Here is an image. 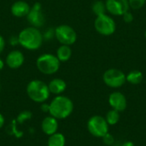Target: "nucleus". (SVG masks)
I'll return each instance as SVG.
<instances>
[{
  "mask_svg": "<svg viewBox=\"0 0 146 146\" xmlns=\"http://www.w3.org/2000/svg\"><path fill=\"white\" fill-rule=\"evenodd\" d=\"M41 129L43 133L47 136H50L56 133L58 129L57 119H56L51 115L44 117L41 122Z\"/></svg>",
  "mask_w": 146,
  "mask_h": 146,
  "instance_id": "nucleus-14",
  "label": "nucleus"
},
{
  "mask_svg": "<svg viewBox=\"0 0 146 146\" xmlns=\"http://www.w3.org/2000/svg\"><path fill=\"white\" fill-rule=\"evenodd\" d=\"M18 43L28 50H37L43 44V34L38 28L29 27L22 29L18 34Z\"/></svg>",
  "mask_w": 146,
  "mask_h": 146,
  "instance_id": "nucleus-2",
  "label": "nucleus"
},
{
  "mask_svg": "<svg viewBox=\"0 0 146 146\" xmlns=\"http://www.w3.org/2000/svg\"><path fill=\"white\" fill-rule=\"evenodd\" d=\"M41 110L44 113H49V104H45L44 103H42V105L40 107Z\"/></svg>",
  "mask_w": 146,
  "mask_h": 146,
  "instance_id": "nucleus-26",
  "label": "nucleus"
},
{
  "mask_svg": "<svg viewBox=\"0 0 146 146\" xmlns=\"http://www.w3.org/2000/svg\"><path fill=\"white\" fill-rule=\"evenodd\" d=\"M0 92H1V82H0Z\"/></svg>",
  "mask_w": 146,
  "mask_h": 146,
  "instance_id": "nucleus-31",
  "label": "nucleus"
},
{
  "mask_svg": "<svg viewBox=\"0 0 146 146\" xmlns=\"http://www.w3.org/2000/svg\"><path fill=\"white\" fill-rule=\"evenodd\" d=\"M103 142L104 145L108 146H112L115 144V138L112 134H110V133H108L107 134H105L103 138Z\"/></svg>",
  "mask_w": 146,
  "mask_h": 146,
  "instance_id": "nucleus-23",
  "label": "nucleus"
},
{
  "mask_svg": "<svg viewBox=\"0 0 146 146\" xmlns=\"http://www.w3.org/2000/svg\"><path fill=\"white\" fill-rule=\"evenodd\" d=\"M56 56L61 62H68L72 56V49L69 45L61 44V46L56 50Z\"/></svg>",
  "mask_w": 146,
  "mask_h": 146,
  "instance_id": "nucleus-16",
  "label": "nucleus"
},
{
  "mask_svg": "<svg viewBox=\"0 0 146 146\" xmlns=\"http://www.w3.org/2000/svg\"><path fill=\"white\" fill-rule=\"evenodd\" d=\"M145 38H146V31H145Z\"/></svg>",
  "mask_w": 146,
  "mask_h": 146,
  "instance_id": "nucleus-30",
  "label": "nucleus"
},
{
  "mask_svg": "<svg viewBox=\"0 0 146 146\" xmlns=\"http://www.w3.org/2000/svg\"><path fill=\"white\" fill-rule=\"evenodd\" d=\"M130 9H139L143 8L146 3V0H128Z\"/></svg>",
  "mask_w": 146,
  "mask_h": 146,
  "instance_id": "nucleus-22",
  "label": "nucleus"
},
{
  "mask_svg": "<svg viewBox=\"0 0 146 146\" xmlns=\"http://www.w3.org/2000/svg\"><path fill=\"white\" fill-rule=\"evenodd\" d=\"M33 117V114L29 110H24L19 113V115L16 117L15 122L17 124H23L25 121H29Z\"/></svg>",
  "mask_w": 146,
  "mask_h": 146,
  "instance_id": "nucleus-21",
  "label": "nucleus"
},
{
  "mask_svg": "<svg viewBox=\"0 0 146 146\" xmlns=\"http://www.w3.org/2000/svg\"><path fill=\"white\" fill-rule=\"evenodd\" d=\"M122 17H123L125 22H127V23L132 22V21H133V15H132V13H131L129 10H128L127 13H125V14L122 15Z\"/></svg>",
  "mask_w": 146,
  "mask_h": 146,
  "instance_id": "nucleus-24",
  "label": "nucleus"
},
{
  "mask_svg": "<svg viewBox=\"0 0 146 146\" xmlns=\"http://www.w3.org/2000/svg\"><path fill=\"white\" fill-rule=\"evenodd\" d=\"M25 62V57L21 50H14L10 51L5 59V63L11 69H17L21 68Z\"/></svg>",
  "mask_w": 146,
  "mask_h": 146,
  "instance_id": "nucleus-12",
  "label": "nucleus"
},
{
  "mask_svg": "<svg viewBox=\"0 0 146 146\" xmlns=\"http://www.w3.org/2000/svg\"><path fill=\"white\" fill-rule=\"evenodd\" d=\"M104 84L110 88H120L126 82V74L118 68H109L103 74Z\"/></svg>",
  "mask_w": 146,
  "mask_h": 146,
  "instance_id": "nucleus-7",
  "label": "nucleus"
},
{
  "mask_svg": "<svg viewBox=\"0 0 146 146\" xmlns=\"http://www.w3.org/2000/svg\"><path fill=\"white\" fill-rule=\"evenodd\" d=\"M109 104L111 109L122 112L127 109V101L123 93L120 92H114L109 96Z\"/></svg>",
  "mask_w": 146,
  "mask_h": 146,
  "instance_id": "nucleus-11",
  "label": "nucleus"
},
{
  "mask_svg": "<svg viewBox=\"0 0 146 146\" xmlns=\"http://www.w3.org/2000/svg\"><path fill=\"white\" fill-rule=\"evenodd\" d=\"M109 124L104 117L101 115H93L87 121L88 132L96 138H103L109 133Z\"/></svg>",
  "mask_w": 146,
  "mask_h": 146,
  "instance_id": "nucleus-5",
  "label": "nucleus"
},
{
  "mask_svg": "<svg viewBox=\"0 0 146 146\" xmlns=\"http://www.w3.org/2000/svg\"><path fill=\"white\" fill-rule=\"evenodd\" d=\"M74 111L73 101L63 95H58L54 98L49 104L50 115L57 120H63L68 118Z\"/></svg>",
  "mask_w": 146,
  "mask_h": 146,
  "instance_id": "nucleus-1",
  "label": "nucleus"
},
{
  "mask_svg": "<svg viewBox=\"0 0 146 146\" xmlns=\"http://www.w3.org/2000/svg\"><path fill=\"white\" fill-rule=\"evenodd\" d=\"M120 117H121L120 112L112 109L110 111H108V113L106 114L105 120H106L107 123L109 124V126H114L119 122Z\"/></svg>",
  "mask_w": 146,
  "mask_h": 146,
  "instance_id": "nucleus-19",
  "label": "nucleus"
},
{
  "mask_svg": "<svg viewBox=\"0 0 146 146\" xmlns=\"http://www.w3.org/2000/svg\"><path fill=\"white\" fill-rule=\"evenodd\" d=\"M106 10L116 16H122L130 9L128 0H106Z\"/></svg>",
  "mask_w": 146,
  "mask_h": 146,
  "instance_id": "nucleus-10",
  "label": "nucleus"
},
{
  "mask_svg": "<svg viewBox=\"0 0 146 146\" xmlns=\"http://www.w3.org/2000/svg\"><path fill=\"white\" fill-rule=\"evenodd\" d=\"M3 68H4V62L0 58V71L3 70Z\"/></svg>",
  "mask_w": 146,
  "mask_h": 146,
  "instance_id": "nucleus-29",
  "label": "nucleus"
},
{
  "mask_svg": "<svg viewBox=\"0 0 146 146\" xmlns=\"http://www.w3.org/2000/svg\"><path fill=\"white\" fill-rule=\"evenodd\" d=\"M48 87L50 93L58 96V95H62V93L66 90L67 83L62 79L55 78L49 82Z\"/></svg>",
  "mask_w": 146,
  "mask_h": 146,
  "instance_id": "nucleus-15",
  "label": "nucleus"
},
{
  "mask_svg": "<svg viewBox=\"0 0 146 146\" xmlns=\"http://www.w3.org/2000/svg\"><path fill=\"white\" fill-rule=\"evenodd\" d=\"M61 62L56 56L51 53H44L39 56L36 61V66L38 70L46 75H51L56 74L60 68Z\"/></svg>",
  "mask_w": 146,
  "mask_h": 146,
  "instance_id": "nucleus-4",
  "label": "nucleus"
},
{
  "mask_svg": "<svg viewBox=\"0 0 146 146\" xmlns=\"http://www.w3.org/2000/svg\"><path fill=\"white\" fill-rule=\"evenodd\" d=\"M27 94L32 101L42 104L47 101L50 92L46 83L39 80H33L27 86Z\"/></svg>",
  "mask_w": 146,
  "mask_h": 146,
  "instance_id": "nucleus-3",
  "label": "nucleus"
},
{
  "mask_svg": "<svg viewBox=\"0 0 146 146\" xmlns=\"http://www.w3.org/2000/svg\"><path fill=\"white\" fill-rule=\"evenodd\" d=\"M92 9L93 11V13L98 16V15H101L104 14H106V5H105V2L102 1V0H97L92 3Z\"/></svg>",
  "mask_w": 146,
  "mask_h": 146,
  "instance_id": "nucleus-20",
  "label": "nucleus"
},
{
  "mask_svg": "<svg viewBox=\"0 0 146 146\" xmlns=\"http://www.w3.org/2000/svg\"><path fill=\"white\" fill-rule=\"evenodd\" d=\"M55 37L61 44L72 45L77 40V33L75 30L66 24L58 26L55 30Z\"/></svg>",
  "mask_w": 146,
  "mask_h": 146,
  "instance_id": "nucleus-8",
  "label": "nucleus"
},
{
  "mask_svg": "<svg viewBox=\"0 0 146 146\" xmlns=\"http://www.w3.org/2000/svg\"><path fill=\"white\" fill-rule=\"evenodd\" d=\"M121 146H135V145H134V144H133V142H131V141H126V142H124L123 144H121Z\"/></svg>",
  "mask_w": 146,
  "mask_h": 146,
  "instance_id": "nucleus-28",
  "label": "nucleus"
},
{
  "mask_svg": "<svg viewBox=\"0 0 146 146\" xmlns=\"http://www.w3.org/2000/svg\"><path fill=\"white\" fill-rule=\"evenodd\" d=\"M144 78L143 73L139 70H133L126 75L127 81L132 85H139L142 82Z\"/></svg>",
  "mask_w": 146,
  "mask_h": 146,
  "instance_id": "nucleus-18",
  "label": "nucleus"
},
{
  "mask_svg": "<svg viewBox=\"0 0 146 146\" xmlns=\"http://www.w3.org/2000/svg\"><path fill=\"white\" fill-rule=\"evenodd\" d=\"M5 39L3 38V37L2 35H0V54L3 51L4 48H5Z\"/></svg>",
  "mask_w": 146,
  "mask_h": 146,
  "instance_id": "nucleus-25",
  "label": "nucleus"
},
{
  "mask_svg": "<svg viewBox=\"0 0 146 146\" xmlns=\"http://www.w3.org/2000/svg\"><path fill=\"white\" fill-rule=\"evenodd\" d=\"M4 123H5V119H4V116L0 113V129L3 127V125H4Z\"/></svg>",
  "mask_w": 146,
  "mask_h": 146,
  "instance_id": "nucleus-27",
  "label": "nucleus"
},
{
  "mask_svg": "<svg viewBox=\"0 0 146 146\" xmlns=\"http://www.w3.org/2000/svg\"><path fill=\"white\" fill-rule=\"evenodd\" d=\"M94 27L99 34L110 36L115 32L116 24L111 16L104 14L96 17L94 21Z\"/></svg>",
  "mask_w": 146,
  "mask_h": 146,
  "instance_id": "nucleus-6",
  "label": "nucleus"
},
{
  "mask_svg": "<svg viewBox=\"0 0 146 146\" xmlns=\"http://www.w3.org/2000/svg\"><path fill=\"white\" fill-rule=\"evenodd\" d=\"M66 139L65 136L61 133H56L49 136L47 146H65Z\"/></svg>",
  "mask_w": 146,
  "mask_h": 146,
  "instance_id": "nucleus-17",
  "label": "nucleus"
},
{
  "mask_svg": "<svg viewBox=\"0 0 146 146\" xmlns=\"http://www.w3.org/2000/svg\"><path fill=\"white\" fill-rule=\"evenodd\" d=\"M27 19L31 24V27L39 28L44 25L45 17L42 10V5L39 3H36L31 7V9L27 15Z\"/></svg>",
  "mask_w": 146,
  "mask_h": 146,
  "instance_id": "nucleus-9",
  "label": "nucleus"
},
{
  "mask_svg": "<svg viewBox=\"0 0 146 146\" xmlns=\"http://www.w3.org/2000/svg\"><path fill=\"white\" fill-rule=\"evenodd\" d=\"M30 9H31V7H30L29 3H27L25 1L20 0V1L15 2L11 5L10 12L14 16L21 18V17H27Z\"/></svg>",
  "mask_w": 146,
  "mask_h": 146,
  "instance_id": "nucleus-13",
  "label": "nucleus"
}]
</instances>
